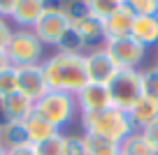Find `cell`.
<instances>
[{
    "label": "cell",
    "mask_w": 158,
    "mask_h": 155,
    "mask_svg": "<svg viewBox=\"0 0 158 155\" xmlns=\"http://www.w3.org/2000/svg\"><path fill=\"white\" fill-rule=\"evenodd\" d=\"M118 150H121V155H156L139 130H135L130 137H126V139L118 144Z\"/></svg>",
    "instance_id": "ac0fdd59"
},
{
    "label": "cell",
    "mask_w": 158,
    "mask_h": 155,
    "mask_svg": "<svg viewBox=\"0 0 158 155\" xmlns=\"http://www.w3.org/2000/svg\"><path fill=\"white\" fill-rule=\"evenodd\" d=\"M5 56L12 67H23V65H42L44 60V44L37 39L33 30L16 28L10 44L5 49Z\"/></svg>",
    "instance_id": "277c9868"
},
{
    "label": "cell",
    "mask_w": 158,
    "mask_h": 155,
    "mask_svg": "<svg viewBox=\"0 0 158 155\" xmlns=\"http://www.w3.org/2000/svg\"><path fill=\"white\" fill-rule=\"evenodd\" d=\"M156 67H158V58H156Z\"/></svg>",
    "instance_id": "d590c367"
},
{
    "label": "cell",
    "mask_w": 158,
    "mask_h": 155,
    "mask_svg": "<svg viewBox=\"0 0 158 155\" xmlns=\"http://www.w3.org/2000/svg\"><path fill=\"white\" fill-rule=\"evenodd\" d=\"M84 144H86V153L89 155H121L118 144L105 141V139H100V137L84 134Z\"/></svg>",
    "instance_id": "ffe728a7"
},
{
    "label": "cell",
    "mask_w": 158,
    "mask_h": 155,
    "mask_svg": "<svg viewBox=\"0 0 158 155\" xmlns=\"http://www.w3.org/2000/svg\"><path fill=\"white\" fill-rule=\"evenodd\" d=\"M86 58V72H89V81L91 83H105L109 86L114 77H116L118 67L116 63L112 60V56L107 54L105 46H98V49H91L84 54Z\"/></svg>",
    "instance_id": "ba28073f"
},
{
    "label": "cell",
    "mask_w": 158,
    "mask_h": 155,
    "mask_svg": "<svg viewBox=\"0 0 158 155\" xmlns=\"http://www.w3.org/2000/svg\"><path fill=\"white\" fill-rule=\"evenodd\" d=\"M81 127H84V134L100 137V139L112 141V144H121L126 137H130L135 132L130 116L116 107L93 111V113H81Z\"/></svg>",
    "instance_id": "7a4b0ae2"
},
{
    "label": "cell",
    "mask_w": 158,
    "mask_h": 155,
    "mask_svg": "<svg viewBox=\"0 0 158 155\" xmlns=\"http://www.w3.org/2000/svg\"><path fill=\"white\" fill-rule=\"evenodd\" d=\"M16 90H19V88H16V70L10 65L7 70L0 72V100L14 95Z\"/></svg>",
    "instance_id": "4316f807"
},
{
    "label": "cell",
    "mask_w": 158,
    "mask_h": 155,
    "mask_svg": "<svg viewBox=\"0 0 158 155\" xmlns=\"http://www.w3.org/2000/svg\"><path fill=\"white\" fill-rule=\"evenodd\" d=\"M70 28V19L65 16V10L63 5H56V2H51V5H47L44 14L40 16V21L35 23L33 33L37 35V39L44 46H54L60 42V37H63L65 33H68Z\"/></svg>",
    "instance_id": "52a82bcc"
},
{
    "label": "cell",
    "mask_w": 158,
    "mask_h": 155,
    "mask_svg": "<svg viewBox=\"0 0 158 155\" xmlns=\"http://www.w3.org/2000/svg\"><path fill=\"white\" fill-rule=\"evenodd\" d=\"M112 107L128 113L133 104L142 97V70H118L116 77L109 81Z\"/></svg>",
    "instance_id": "5b68a950"
},
{
    "label": "cell",
    "mask_w": 158,
    "mask_h": 155,
    "mask_svg": "<svg viewBox=\"0 0 158 155\" xmlns=\"http://www.w3.org/2000/svg\"><path fill=\"white\" fill-rule=\"evenodd\" d=\"M7 67H10V60H7L5 51H0V72H2V70H7Z\"/></svg>",
    "instance_id": "d6a6232c"
},
{
    "label": "cell",
    "mask_w": 158,
    "mask_h": 155,
    "mask_svg": "<svg viewBox=\"0 0 158 155\" xmlns=\"http://www.w3.org/2000/svg\"><path fill=\"white\" fill-rule=\"evenodd\" d=\"M56 51H58V54H84L86 46H84V42H81V37H79V33L70 26L68 33H65L63 37H60V42L56 44Z\"/></svg>",
    "instance_id": "44dd1931"
},
{
    "label": "cell",
    "mask_w": 158,
    "mask_h": 155,
    "mask_svg": "<svg viewBox=\"0 0 158 155\" xmlns=\"http://www.w3.org/2000/svg\"><path fill=\"white\" fill-rule=\"evenodd\" d=\"M128 116H130V121H133L135 130H144V127L151 125L153 121H158V100L142 95L133 104V109L128 111Z\"/></svg>",
    "instance_id": "2e32d148"
},
{
    "label": "cell",
    "mask_w": 158,
    "mask_h": 155,
    "mask_svg": "<svg viewBox=\"0 0 158 155\" xmlns=\"http://www.w3.org/2000/svg\"><path fill=\"white\" fill-rule=\"evenodd\" d=\"M130 37H135L144 49L158 46V14L156 16H135L130 26Z\"/></svg>",
    "instance_id": "5bb4252c"
},
{
    "label": "cell",
    "mask_w": 158,
    "mask_h": 155,
    "mask_svg": "<svg viewBox=\"0 0 158 155\" xmlns=\"http://www.w3.org/2000/svg\"><path fill=\"white\" fill-rule=\"evenodd\" d=\"M47 10V2L44 0H19L12 12L10 21L16 26V28H26V30H33L35 23L40 21V16L44 14Z\"/></svg>",
    "instance_id": "8fae6325"
},
{
    "label": "cell",
    "mask_w": 158,
    "mask_h": 155,
    "mask_svg": "<svg viewBox=\"0 0 158 155\" xmlns=\"http://www.w3.org/2000/svg\"><path fill=\"white\" fill-rule=\"evenodd\" d=\"M77 111H79L77 97L70 95V93H60V90H49L44 97H40L35 102V109H33L35 116L44 118L56 130L68 127L74 121V113Z\"/></svg>",
    "instance_id": "3957f363"
},
{
    "label": "cell",
    "mask_w": 158,
    "mask_h": 155,
    "mask_svg": "<svg viewBox=\"0 0 158 155\" xmlns=\"http://www.w3.org/2000/svg\"><path fill=\"white\" fill-rule=\"evenodd\" d=\"M128 10L135 16H156L158 14V0H123Z\"/></svg>",
    "instance_id": "484cf974"
},
{
    "label": "cell",
    "mask_w": 158,
    "mask_h": 155,
    "mask_svg": "<svg viewBox=\"0 0 158 155\" xmlns=\"http://www.w3.org/2000/svg\"><path fill=\"white\" fill-rule=\"evenodd\" d=\"M63 10H65V16L70 19V26H74V23H79V21H84L86 16H91L86 0H68L63 5Z\"/></svg>",
    "instance_id": "cb8c5ba5"
},
{
    "label": "cell",
    "mask_w": 158,
    "mask_h": 155,
    "mask_svg": "<svg viewBox=\"0 0 158 155\" xmlns=\"http://www.w3.org/2000/svg\"><path fill=\"white\" fill-rule=\"evenodd\" d=\"M44 2H47V5H51V2H58V0H44Z\"/></svg>",
    "instance_id": "e575fe53"
},
{
    "label": "cell",
    "mask_w": 158,
    "mask_h": 155,
    "mask_svg": "<svg viewBox=\"0 0 158 155\" xmlns=\"http://www.w3.org/2000/svg\"><path fill=\"white\" fill-rule=\"evenodd\" d=\"M135 21V14L128 10V5H121L116 12H112V14L107 16V19L102 21L105 26V35H107V39L112 37H123V35H130V26H133Z\"/></svg>",
    "instance_id": "9a60e30c"
},
{
    "label": "cell",
    "mask_w": 158,
    "mask_h": 155,
    "mask_svg": "<svg viewBox=\"0 0 158 155\" xmlns=\"http://www.w3.org/2000/svg\"><path fill=\"white\" fill-rule=\"evenodd\" d=\"M21 144H28L26 132H23V123L7 121L0 127V146L7 150V148H14V146H21Z\"/></svg>",
    "instance_id": "d6986e66"
},
{
    "label": "cell",
    "mask_w": 158,
    "mask_h": 155,
    "mask_svg": "<svg viewBox=\"0 0 158 155\" xmlns=\"http://www.w3.org/2000/svg\"><path fill=\"white\" fill-rule=\"evenodd\" d=\"M7 155H37L33 144H21V146H14V148H7Z\"/></svg>",
    "instance_id": "4dcf8cb0"
},
{
    "label": "cell",
    "mask_w": 158,
    "mask_h": 155,
    "mask_svg": "<svg viewBox=\"0 0 158 155\" xmlns=\"http://www.w3.org/2000/svg\"><path fill=\"white\" fill-rule=\"evenodd\" d=\"M142 95L158 100V67H147L142 70Z\"/></svg>",
    "instance_id": "d4e9b609"
},
{
    "label": "cell",
    "mask_w": 158,
    "mask_h": 155,
    "mask_svg": "<svg viewBox=\"0 0 158 155\" xmlns=\"http://www.w3.org/2000/svg\"><path fill=\"white\" fill-rule=\"evenodd\" d=\"M65 155H89L84 134H65Z\"/></svg>",
    "instance_id": "83f0119b"
},
{
    "label": "cell",
    "mask_w": 158,
    "mask_h": 155,
    "mask_svg": "<svg viewBox=\"0 0 158 155\" xmlns=\"http://www.w3.org/2000/svg\"><path fill=\"white\" fill-rule=\"evenodd\" d=\"M33 109H35V102L21 95L19 90L14 95L5 97V100H0V111H2L5 121H12V123H23L28 116H33Z\"/></svg>",
    "instance_id": "7c38bea8"
},
{
    "label": "cell",
    "mask_w": 158,
    "mask_h": 155,
    "mask_svg": "<svg viewBox=\"0 0 158 155\" xmlns=\"http://www.w3.org/2000/svg\"><path fill=\"white\" fill-rule=\"evenodd\" d=\"M105 49H107V54L112 56L118 70H142L144 60H147V49L130 35L107 39Z\"/></svg>",
    "instance_id": "8992f818"
},
{
    "label": "cell",
    "mask_w": 158,
    "mask_h": 155,
    "mask_svg": "<svg viewBox=\"0 0 158 155\" xmlns=\"http://www.w3.org/2000/svg\"><path fill=\"white\" fill-rule=\"evenodd\" d=\"M23 132H26V139H28V144H33V146H37V144H42V141H47V139H51L54 134H58L60 130H56L51 123H47L44 118H40V116H28L23 121Z\"/></svg>",
    "instance_id": "e0dca14e"
},
{
    "label": "cell",
    "mask_w": 158,
    "mask_h": 155,
    "mask_svg": "<svg viewBox=\"0 0 158 155\" xmlns=\"http://www.w3.org/2000/svg\"><path fill=\"white\" fill-rule=\"evenodd\" d=\"M12 35H14V28H12L10 19L0 16V51H5V49H7V44H10Z\"/></svg>",
    "instance_id": "f1b7e54d"
},
{
    "label": "cell",
    "mask_w": 158,
    "mask_h": 155,
    "mask_svg": "<svg viewBox=\"0 0 158 155\" xmlns=\"http://www.w3.org/2000/svg\"><path fill=\"white\" fill-rule=\"evenodd\" d=\"M74 97H77L79 113H93L112 107V93H109V86H105V83H89Z\"/></svg>",
    "instance_id": "30bf717a"
},
{
    "label": "cell",
    "mask_w": 158,
    "mask_h": 155,
    "mask_svg": "<svg viewBox=\"0 0 158 155\" xmlns=\"http://www.w3.org/2000/svg\"><path fill=\"white\" fill-rule=\"evenodd\" d=\"M16 2L19 0H0V16H5V19H10L12 12H14Z\"/></svg>",
    "instance_id": "1f68e13d"
},
{
    "label": "cell",
    "mask_w": 158,
    "mask_h": 155,
    "mask_svg": "<svg viewBox=\"0 0 158 155\" xmlns=\"http://www.w3.org/2000/svg\"><path fill=\"white\" fill-rule=\"evenodd\" d=\"M86 5H89L91 16L105 21L109 14H112V12H116L118 7L123 5V0H86Z\"/></svg>",
    "instance_id": "7402d4cb"
},
{
    "label": "cell",
    "mask_w": 158,
    "mask_h": 155,
    "mask_svg": "<svg viewBox=\"0 0 158 155\" xmlns=\"http://www.w3.org/2000/svg\"><path fill=\"white\" fill-rule=\"evenodd\" d=\"M35 150H37V155H65V134L58 132V134H54L51 139L37 144Z\"/></svg>",
    "instance_id": "603a6c76"
},
{
    "label": "cell",
    "mask_w": 158,
    "mask_h": 155,
    "mask_svg": "<svg viewBox=\"0 0 158 155\" xmlns=\"http://www.w3.org/2000/svg\"><path fill=\"white\" fill-rule=\"evenodd\" d=\"M144 134V139L149 141V146L153 148V153L158 155V121H153L151 125H147L144 130H139Z\"/></svg>",
    "instance_id": "f546056e"
},
{
    "label": "cell",
    "mask_w": 158,
    "mask_h": 155,
    "mask_svg": "<svg viewBox=\"0 0 158 155\" xmlns=\"http://www.w3.org/2000/svg\"><path fill=\"white\" fill-rule=\"evenodd\" d=\"M42 72L49 90H60L77 95L89 86V72H86L84 54H58L42 60Z\"/></svg>",
    "instance_id": "6da1fadb"
},
{
    "label": "cell",
    "mask_w": 158,
    "mask_h": 155,
    "mask_svg": "<svg viewBox=\"0 0 158 155\" xmlns=\"http://www.w3.org/2000/svg\"><path fill=\"white\" fill-rule=\"evenodd\" d=\"M72 28L79 33V37H81V42H84L86 51H91V49H98V46H105V42H107L105 26H102V21L95 19V16H86L84 21L74 23Z\"/></svg>",
    "instance_id": "4fadbf2b"
},
{
    "label": "cell",
    "mask_w": 158,
    "mask_h": 155,
    "mask_svg": "<svg viewBox=\"0 0 158 155\" xmlns=\"http://www.w3.org/2000/svg\"><path fill=\"white\" fill-rule=\"evenodd\" d=\"M0 155H7V150H5V148H2V146H0Z\"/></svg>",
    "instance_id": "836d02e7"
},
{
    "label": "cell",
    "mask_w": 158,
    "mask_h": 155,
    "mask_svg": "<svg viewBox=\"0 0 158 155\" xmlns=\"http://www.w3.org/2000/svg\"><path fill=\"white\" fill-rule=\"evenodd\" d=\"M14 70H16V88L21 95L37 102L40 97H44L49 93L42 65H23V67H14Z\"/></svg>",
    "instance_id": "9c48e42d"
}]
</instances>
